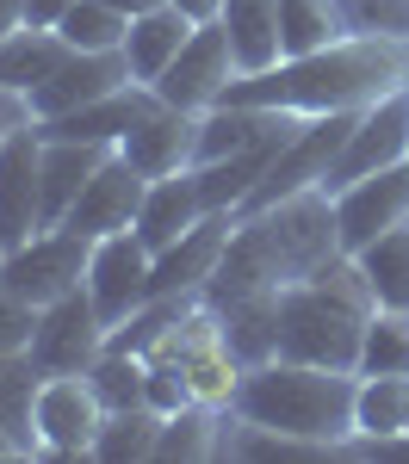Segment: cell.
I'll return each instance as SVG.
<instances>
[{
    "instance_id": "obj_22",
    "label": "cell",
    "mask_w": 409,
    "mask_h": 464,
    "mask_svg": "<svg viewBox=\"0 0 409 464\" xmlns=\"http://www.w3.org/2000/svg\"><path fill=\"white\" fill-rule=\"evenodd\" d=\"M63 56H69L63 32H37V25H25V32L0 37V93L25 106V93H32V87L56 69Z\"/></svg>"
},
{
    "instance_id": "obj_39",
    "label": "cell",
    "mask_w": 409,
    "mask_h": 464,
    "mask_svg": "<svg viewBox=\"0 0 409 464\" xmlns=\"http://www.w3.org/2000/svg\"><path fill=\"white\" fill-rule=\"evenodd\" d=\"M404 433H409V428H404Z\"/></svg>"
},
{
    "instance_id": "obj_25",
    "label": "cell",
    "mask_w": 409,
    "mask_h": 464,
    "mask_svg": "<svg viewBox=\"0 0 409 464\" xmlns=\"http://www.w3.org/2000/svg\"><path fill=\"white\" fill-rule=\"evenodd\" d=\"M409 428V378H360L354 391V433L360 440H391Z\"/></svg>"
},
{
    "instance_id": "obj_32",
    "label": "cell",
    "mask_w": 409,
    "mask_h": 464,
    "mask_svg": "<svg viewBox=\"0 0 409 464\" xmlns=\"http://www.w3.org/2000/svg\"><path fill=\"white\" fill-rule=\"evenodd\" d=\"M37 334V304L19 297L13 285H0V353H32Z\"/></svg>"
},
{
    "instance_id": "obj_1",
    "label": "cell",
    "mask_w": 409,
    "mask_h": 464,
    "mask_svg": "<svg viewBox=\"0 0 409 464\" xmlns=\"http://www.w3.org/2000/svg\"><path fill=\"white\" fill-rule=\"evenodd\" d=\"M341 260V229H335V198L323 186L292 192L255 217H236V236L223 248L218 273L205 285V304L229 297H273V291L316 279L323 266Z\"/></svg>"
},
{
    "instance_id": "obj_28",
    "label": "cell",
    "mask_w": 409,
    "mask_h": 464,
    "mask_svg": "<svg viewBox=\"0 0 409 464\" xmlns=\"http://www.w3.org/2000/svg\"><path fill=\"white\" fill-rule=\"evenodd\" d=\"M341 13L335 0H279V44L286 56H310V50H329L341 44Z\"/></svg>"
},
{
    "instance_id": "obj_12",
    "label": "cell",
    "mask_w": 409,
    "mask_h": 464,
    "mask_svg": "<svg viewBox=\"0 0 409 464\" xmlns=\"http://www.w3.org/2000/svg\"><path fill=\"white\" fill-rule=\"evenodd\" d=\"M397 161H409V87H397V93H385L360 111V124L341 149V161L329 168L323 192H341V186L378 174V168H397Z\"/></svg>"
},
{
    "instance_id": "obj_27",
    "label": "cell",
    "mask_w": 409,
    "mask_h": 464,
    "mask_svg": "<svg viewBox=\"0 0 409 464\" xmlns=\"http://www.w3.org/2000/svg\"><path fill=\"white\" fill-rule=\"evenodd\" d=\"M354 372L360 378H409V316L404 310H372Z\"/></svg>"
},
{
    "instance_id": "obj_18",
    "label": "cell",
    "mask_w": 409,
    "mask_h": 464,
    "mask_svg": "<svg viewBox=\"0 0 409 464\" xmlns=\"http://www.w3.org/2000/svg\"><path fill=\"white\" fill-rule=\"evenodd\" d=\"M199 217H211L205 186H199V168H180V174L149 179L143 211H137V236H143V248L155 254V248H168V242H180Z\"/></svg>"
},
{
    "instance_id": "obj_37",
    "label": "cell",
    "mask_w": 409,
    "mask_h": 464,
    "mask_svg": "<svg viewBox=\"0 0 409 464\" xmlns=\"http://www.w3.org/2000/svg\"><path fill=\"white\" fill-rule=\"evenodd\" d=\"M0 459H25V452H19V440H13L6 428H0Z\"/></svg>"
},
{
    "instance_id": "obj_23",
    "label": "cell",
    "mask_w": 409,
    "mask_h": 464,
    "mask_svg": "<svg viewBox=\"0 0 409 464\" xmlns=\"http://www.w3.org/2000/svg\"><path fill=\"white\" fill-rule=\"evenodd\" d=\"M354 266H360V279H366L378 310H404L409 316V223H397L391 236L366 242L354 254Z\"/></svg>"
},
{
    "instance_id": "obj_24",
    "label": "cell",
    "mask_w": 409,
    "mask_h": 464,
    "mask_svg": "<svg viewBox=\"0 0 409 464\" xmlns=\"http://www.w3.org/2000/svg\"><path fill=\"white\" fill-rule=\"evenodd\" d=\"M37 384H44V372H37L32 353H0V428L19 440V452H44L37 428H32Z\"/></svg>"
},
{
    "instance_id": "obj_30",
    "label": "cell",
    "mask_w": 409,
    "mask_h": 464,
    "mask_svg": "<svg viewBox=\"0 0 409 464\" xmlns=\"http://www.w3.org/2000/svg\"><path fill=\"white\" fill-rule=\"evenodd\" d=\"M63 44L69 50H124V37H131V19L106 6V0H74L69 13H63Z\"/></svg>"
},
{
    "instance_id": "obj_6",
    "label": "cell",
    "mask_w": 409,
    "mask_h": 464,
    "mask_svg": "<svg viewBox=\"0 0 409 464\" xmlns=\"http://www.w3.org/2000/svg\"><path fill=\"white\" fill-rule=\"evenodd\" d=\"M87 260H93V242L74 236V229H44L25 248H13L0 260V285H13L19 297H32L37 310L69 297V291L87 285Z\"/></svg>"
},
{
    "instance_id": "obj_19",
    "label": "cell",
    "mask_w": 409,
    "mask_h": 464,
    "mask_svg": "<svg viewBox=\"0 0 409 464\" xmlns=\"http://www.w3.org/2000/svg\"><path fill=\"white\" fill-rule=\"evenodd\" d=\"M112 149L106 143H69V137H44V229H63V217L74 211V198L87 192V179L100 174Z\"/></svg>"
},
{
    "instance_id": "obj_5",
    "label": "cell",
    "mask_w": 409,
    "mask_h": 464,
    "mask_svg": "<svg viewBox=\"0 0 409 464\" xmlns=\"http://www.w3.org/2000/svg\"><path fill=\"white\" fill-rule=\"evenodd\" d=\"M44 137L32 118H19L13 130H0V248H25L44 236Z\"/></svg>"
},
{
    "instance_id": "obj_10",
    "label": "cell",
    "mask_w": 409,
    "mask_h": 464,
    "mask_svg": "<svg viewBox=\"0 0 409 464\" xmlns=\"http://www.w3.org/2000/svg\"><path fill=\"white\" fill-rule=\"evenodd\" d=\"M236 50H229V37L223 25H199V32L186 37V50L161 69L155 81V100L161 106H180V111H211L229 93V81H236Z\"/></svg>"
},
{
    "instance_id": "obj_7",
    "label": "cell",
    "mask_w": 409,
    "mask_h": 464,
    "mask_svg": "<svg viewBox=\"0 0 409 464\" xmlns=\"http://www.w3.org/2000/svg\"><path fill=\"white\" fill-rule=\"evenodd\" d=\"M112 328L106 316L93 310V297L87 285L69 291V297H56V304H44L37 310V334H32V359L44 378H63V372H93V359L106 353Z\"/></svg>"
},
{
    "instance_id": "obj_34",
    "label": "cell",
    "mask_w": 409,
    "mask_h": 464,
    "mask_svg": "<svg viewBox=\"0 0 409 464\" xmlns=\"http://www.w3.org/2000/svg\"><path fill=\"white\" fill-rule=\"evenodd\" d=\"M174 6H180L192 25H218L223 19V0H174Z\"/></svg>"
},
{
    "instance_id": "obj_31",
    "label": "cell",
    "mask_w": 409,
    "mask_h": 464,
    "mask_svg": "<svg viewBox=\"0 0 409 464\" xmlns=\"http://www.w3.org/2000/svg\"><path fill=\"white\" fill-rule=\"evenodd\" d=\"M341 32L347 37H385V44H409V0H335Z\"/></svg>"
},
{
    "instance_id": "obj_21",
    "label": "cell",
    "mask_w": 409,
    "mask_h": 464,
    "mask_svg": "<svg viewBox=\"0 0 409 464\" xmlns=\"http://www.w3.org/2000/svg\"><path fill=\"white\" fill-rule=\"evenodd\" d=\"M192 32H199V25L186 19L174 0H168V6H155V13H143V19H131V37H124L131 81L155 87V81H161V69H168V63L186 50V37H192Z\"/></svg>"
},
{
    "instance_id": "obj_13",
    "label": "cell",
    "mask_w": 409,
    "mask_h": 464,
    "mask_svg": "<svg viewBox=\"0 0 409 464\" xmlns=\"http://www.w3.org/2000/svg\"><path fill=\"white\" fill-rule=\"evenodd\" d=\"M329 198H335L341 254H360L366 242H378V236H391L397 223H409V161L378 168V174L354 179V186H341Z\"/></svg>"
},
{
    "instance_id": "obj_36",
    "label": "cell",
    "mask_w": 409,
    "mask_h": 464,
    "mask_svg": "<svg viewBox=\"0 0 409 464\" xmlns=\"http://www.w3.org/2000/svg\"><path fill=\"white\" fill-rule=\"evenodd\" d=\"M106 6H118L124 19H143V13H155V6H168V0H106Z\"/></svg>"
},
{
    "instance_id": "obj_20",
    "label": "cell",
    "mask_w": 409,
    "mask_h": 464,
    "mask_svg": "<svg viewBox=\"0 0 409 464\" xmlns=\"http://www.w3.org/2000/svg\"><path fill=\"white\" fill-rule=\"evenodd\" d=\"M223 37L236 50V69L242 74H267L286 63V44H279V0H223Z\"/></svg>"
},
{
    "instance_id": "obj_2",
    "label": "cell",
    "mask_w": 409,
    "mask_h": 464,
    "mask_svg": "<svg viewBox=\"0 0 409 464\" xmlns=\"http://www.w3.org/2000/svg\"><path fill=\"white\" fill-rule=\"evenodd\" d=\"M409 87V44H385V37H341L329 50L310 56H286L267 74H236L218 106H267V111H360L385 93Z\"/></svg>"
},
{
    "instance_id": "obj_26",
    "label": "cell",
    "mask_w": 409,
    "mask_h": 464,
    "mask_svg": "<svg viewBox=\"0 0 409 464\" xmlns=\"http://www.w3.org/2000/svg\"><path fill=\"white\" fill-rule=\"evenodd\" d=\"M87 384H93V396H100V402H106V415H118V409H143L149 359L131 353V347H106V353L93 359Z\"/></svg>"
},
{
    "instance_id": "obj_38",
    "label": "cell",
    "mask_w": 409,
    "mask_h": 464,
    "mask_svg": "<svg viewBox=\"0 0 409 464\" xmlns=\"http://www.w3.org/2000/svg\"><path fill=\"white\" fill-rule=\"evenodd\" d=\"M0 260H6V248H0Z\"/></svg>"
},
{
    "instance_id": "obj_8",
    "label": "cell",
    "mask_w": 409,
    "mask_h": 464,
    "mask_svg": "<svg viewBox=\"0 0 409 464\" xmlns=\"http://www.w3.org/2000/svg\"><path fill=\"white\" fill-rule=\"evenodd\" d=\"M32 428H37L44 452H56V459H93V440L106 428V402L93 396L87 372H63V378L37 384Z\"/></svg>"
},
{
    "instance_id": "obj_11",
    "label": "cell",
    "mask_w": 409,
    "mask_h": 464,
    "mask_svg": "<svg viewBox=\"0 0 409 464\" xmlns=\"http://www.w3.org/2000/svg\"><path fill=\"white\" fill-rule=\"evenodd\" d=\"M149 260L137 229H118V236H100L93 242V260H87V297L93 310L106 316V328H124L149 304Z\"/></svg>"
},
{
    "instance_id": "obj_15",
    "label": "cell",
    "mask_w": 409,
    "mask_h": 464,
    "mask_svg": "<svg viewBox=\"0 0 409 464\" xmlns=\"http://www.w3.org/2000/svg\"><path fill=\"white\" fill-rule=\"evenodd\" d=\"M143 192H149V174H137L118 149L100 161V174L87 179V192L74 198V211L63 217V229L100 242V236H118V229H137V211H143Z\"/></svg>"
},
{
    "instance_id": "obj_9",
    "label": "cell",
    "mask_w": 409,
    "mask_h": 464,
    "mask_svg": "<svg viewBox=\"0 0 409 464\" xmlns=\"http://www.w3.org/2000/svg\"><path fill=\"white\" fill-rule=\"evenodd\" d=\"M118 87H131L124 50H69V56L25 93V118L44 124V118H63V111L93 106V100H106V93H118Z\"/></svg>"
},
{
    "instance_id": "obj_16",
    "label": "cell",
    "mask_w": 409,
    "mask_h": 464,
    "mask_svg": "<svg viewBox=\"0 0 409 464\" xmlns=\"http://www.w3.org/2000/svg\"><path fill=\"white\" fill-rule=\"evenodd\" d=\"M199 118H205V111H180V106H161V100H155V106L143 111V124L118 143V155L149 179L180 174V168L199 161Z\"/></svg>"
},
{
    "instance_id": "obj_14",
    "label": "cell",
    "mask_w": 409,
    "mask_h": 464,
    "mask_svg": "<svg viewBox=\"0 0 409 464\" xmlns=\"http://www.w3.org/2000/svg\"><path fill=\"white\" fill-rule=\"evenodd\" d=\"M229 236H236V217L211 211V217H199L180 242L155 248V260H149V297H205Z\"/></svg>"
},
{
    "instance_id": "obj_29",
    "label": "cell",
    "mask_w": 409,
    "mask_h": 464,
    "mask_svg": "<svg viewBox=\"0 0 409 464\" xmlns=\"http://www.w3.org/2000/svg\"><path fill=\"white\" fill-rule=\"evenodd\" d=\"M155 440H161V415L155 409H118L106 415V428L93 440V459H112V464H131V459H155Z\"/></svg>"
},
{
    "instance_id": "obj_17",
    "label": "cell",
    "mask_w": 409,
    "mask_h": 464,
    "mask_svg": "<svg viewBox=\"0 0 409 464\" xmlns=\"http://www.w3.org/2000/svg\"><path fill=\"white\" fill-rule=\"evenodd\" d=\"M149 106H155V87L131 81V87H118V93H106V100H93V106H81V111L44 118L37 137H69V143H106V149H118L137 124H143Z\"/></svg>"
},
{
    "instance_id": "obj_3",
    "label": "cell",
    "mask_w": 409,
    "mask_h": 464,
    "mask_svg": "<svg viewBox=\"0 0 409 464\" xmlns=\"http://www.w3.org/2000/svg\"><path fill=\"white\" fill-rule=\"evenodd\" d=\"M354 391H360V372H329V365H304V359L273 353L242 372L229 409L267 433L341 452L354 440Z\"/></svg>"
},
{
    "instance_id": "obj_33",
    "label": "cell",
    "mask_w": 409,
    "mask_h": 464,
    "mask_svg": "<svg viewBox=\"0 0 409 464\" xmlns=\"http://www.w3.org/2000/svg\"><path fill=\"white\" fill-rule=\"evenodd\" d=\"M69 6H74V0H25V25H37V32H56Z\"/></svg>"
},
{
    "instance_id": "obj_35",
    "label": "cell",
    "mask_w": 409,
    "mask_h": 464,
    "mask_svg": "<svg viewBox=\"0 0 409 464\" xmlns=\"http://www.w3.org/2000/svg\"><path fill=\"white\" fill-rule=\"evenodd\" d=\"M25 32V0H0V37Z\"/></svg>"
},
{
    "instance_id": "obj_4",
    "label": "cell",
    "mask_w": 409,
    "mask_h": 464,
    "mask_svg": "<svg viewBox=\"0 0 409 464\" xmlns=\"http://www.w3.org/2000/svg\"><path fill=\"white\" fill-rule=\"evenodd\" d=\"M372 310L378 304H372L354 254H341L316 279H297V285L279 291V304H273V353L304 359V365H329V372H354Z\"/></svg>"
}]
</instances>
